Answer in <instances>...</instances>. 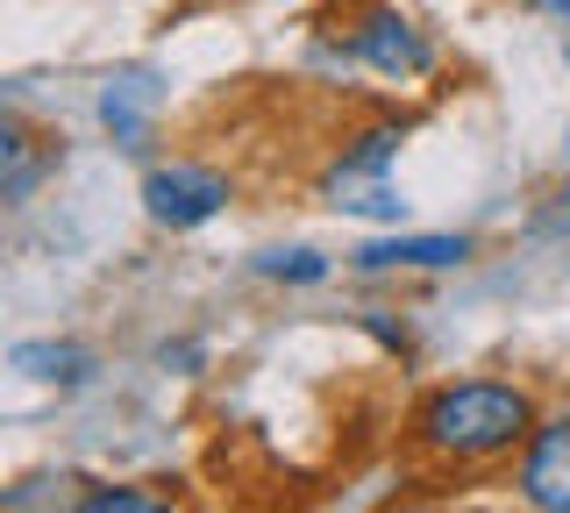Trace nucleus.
Here are the masks:
<instances>
[{
    "instance_id": "6",
    "label": "nucleus",
    "mask_w": 570,
    "mask_h": 513,
    "mask_svg": "<svg viewBox=\"0 0 570 513\" xmlns=\"http://www.w3.org/2000/svg\"><path fill=\"white\" fill-rule=\"evenodd\" d=\"M50 171H58V144L43 129H29L22 115H0V207L29 200Z\"/></svg>"
},
{
    "instance_id": "7",
    "label": "nucleus",
    "mask_w": 570,
    "mask_h": 513,
    "mask_svg": "<svg viewBox=\"0 0 570 513\" xmlns=\"http://www.w3.org/2000/svg\"><path fill=\"white\" fill-rule=\"evenodd\" d=\"M471 257V236H379L350 264L356 272H456Z\"/></svg>"
},
{
    "instance_id": "12",
    "label": "nucleus",
    "mask_w": 570,
    "mask_h": 513,
    "mask_svg": "<svg viewBox=\"0 0 570 513\" xmlns=\"http://www.w3.org/2000/svg\"><path fill=\"white\" fill-rule=\"evenodd\" d=\"M557 221H570V179H563V193H557Z\"/></svg>"
},
{
    "instance_id": "2",
    "label": "nucleus",
    "mask_w": 570,
    "mask_h": 513,
    "mask_svg": "<svg viewBox=\"0 0 570 513\" xmlns=\"http://www.w3.org/2000/svg\"><path fill=\"white\" fill-rule=\"evenodd\" d=\"M400 144H406L400 121H371V129L343 136L335 165L321 171V200H328L335 215H356V221H400L406 200H400V186H392V157H400Z\"/></svg>"
},
{
    "instance_id": "8",
    "label": "nucleus",
    "mask_w": 570,
    "mask_h": 513,
    "mask_svg": "<svg viewBox=\"0 0 570 513\" xmlns=\"http://www.w3.org/2000/svg\"><path fill=\"white\" fill-rule=\"evenodd\" d=\"M14 371L36 385H86L94 378V349H79V343H22L14 349Z\"/></svg>"
},
{
    "instance_id": "3",
    "label": "nucleus",
    "mask_w": 570,
    "mask_h": 513,
    "mask_svg": "<svg viewBox=\"0 0 570 513\" xmlns=\"http://www.w3.org/2000/svg\"><path fill=\"white\" fill-rule=\"evenodd\" d=\"M228 200H236V179L222 165H200V157H165V165L142 171V215L157 228H171V236L207 228Z\"/></svg>"
},
{
    "instance_id": "9",
    "label": "nucleus",
    "mask_w": 570,
    "mask_h": 513,
    "mask_svg": "<svg viewBox=\"0 0 570 513\" xmlns=\"http://www.w3.org/2000/svg\"><path fill=\"white\" fill-rule=\"evenodd\" d=\"M257 272L285 278V286H321V278H328V257H321V250H264Z\"/></svg>"
},
{
    "instance_id": "4",
    "label": "nucleus",
    "mask_w": 570,
    "mask_h": 513,
    "mask_svg": "<svg viewBox=\"0 0 570 513\" xmlns=\"http://www.w3.org/2000/svg\"><path fill=\"white\" fill-rule=\"evenodd\" d=\"M343 43H350V58H364L371 72H385V79H428L435 72V43H428L400 8H385V0H371V8L350 14Z\"/></svg>"
},
{
    "instance_id": "10",
    "label": "nucleus",
    "mask_w": 570,
    "mask_h": 513,
    "mask_svg": "<svg viewBox=\"0 0 570 513\" xmlns=\"http://www.w3.org/2000/svg\"><path fill=\"white\" fill-rule=\"evenodd\" d=\"M79 506L86 513H150V506H165V492H142V485H86Z\"/></svg>"
},
{
    "instance_id": "11",
    "label": "nucleus",
    "mask_w": 570,
    "mask_h": 513,
    "mask_svg": "<svg viewBox=\"0 0 570 513\" xmlns=\"http://www.w3.org/2000/svg\"><path fill=\"white\" fill-rule=\"evenodd\" d=\"M528 8H542V14H570V0H528Z\"/></svg>"
},
{
    "instance_id": "1",
    "label": "nucleus",
    "mask_w": 570,
    "mask_h": 513,
    "mask_svg": "<svg viewBox=\"0 0 570 513\" xmlns=\"http://www.w3.org/2000/svg\"><path fill=\"white\" fill-rule=\"evenodd\" d=\"M534 421L542 414H534L528 385H513V378H450L414 406L406 442L442 471H492V464H507V456H521Z\"/></svg>"
},
{
    "instance_id": "5",
    "label": "nucleus",
    "mask_w": 570,
    "mask_h": 513,
    "mask_svg": "<svg viewBox=\"0 0 570 513\" xmlns=\"http://www.w3.org/2000/svg\"><path fill=\"white\" fill-rule=\"evenodd\" d=\"M513 492L534 513H570V406L534 421V435L513 456Z\"/></svg>"
}]
</instances>
